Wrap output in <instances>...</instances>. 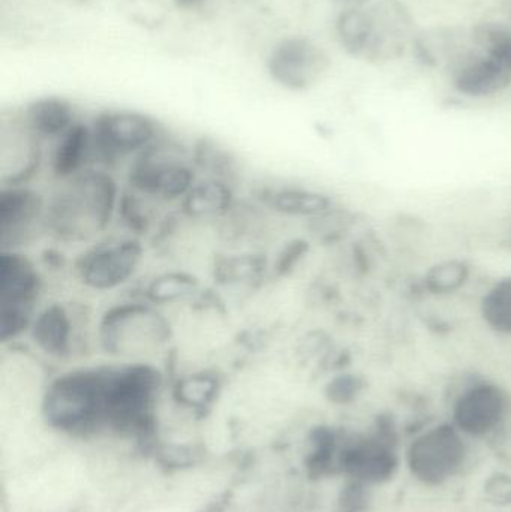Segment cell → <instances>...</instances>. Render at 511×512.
Listing matches in <instances>:
<instances>
[{"label": "cell", "instance_id": "24", "mask_svg": "<svg viewBox=\"0 0 511 512\" xmlns=\"http://www.w3.org/2000/svg\"><path fill=\"white\" fill-rule=\"evenodd\" d=\"M471 267L462 259H447L429 268L425 286L434 295H452L470 282Z\"/></svg>", "mask_w": 511, "mask_h": 512}, {"label": "cell", "instance_id": "22", "mask_svg": "<svg viewBox=\"0 0 511 512\" xmlns=\"http://www.w3.org/2000/svg\"><path fill=\"white\" fill-rule=\"evenodd\" d=\"M479 310L483 324L492 333L511 339V274L500 277L485 289Z\"/></svg>", "mask_w": 511, "mask_h": 512}, {"label": "cell", "instance_id": "26", "mask_svg": "<svg viewBox=\"0 0 511 512\" xmlns=\"http://www.w3.org/2000/svg\"><path fill=\"white\" fill-rule=\"evenodd\" d=\"M368 486L351 481L339 499V512H363L368 505Z\"/></svg>", "mask_w": 511, "mask_h": 512}, {"label": "cell", "instance_id": "11", "mask_svg": "<svg viewBox=\"0 0 511 512\" xmlns=\"http://www.w3.org/2000/svg\"><path fill=\"white\" fill-rule=\"evenodd\" d=\"M48 240L47 189L0 185V251L32 252Z\"/></svg>", "mask_w": 511, "mask_h": 512}, {"label": "cell", "instance_id": "12", "mask_svg": "<svg viewBox=\"0 0 511 512\" xmlns=\"http://www.w3.org/2000/svg\"><path fill=\"white\" fill-rule=\"evenodd\" d=\"M450 415V423L468 439L488 438L510 420L511 393L497 381L474 378L456 394Z\"/></svg>", "mask_w": 511, "mask_h": 512}, {"label": "cell", "instance_id": "17", "mask_svg": "<svg viewBox=\"0 0 511 512\" xmlns=\"http://www.w3.org/2000/svg\"><path fill=\"white\" fill-rule=\"evenodd\" d=\"M239 183L222 177L200 174L179 207V215L189 224L215 230L240 201Z\"/></svg>", "mask_w": 511, "mask_h": 512}, {"label": "cell", "instance_id": "3", "mask_svg": "<svg viewBox=\"0 0 511 512\" xmlns=\"http://www.w3.org/2000/svg\"><path fill=\"white\" fill-rule=\"evenodd\" d=\"M42 417L51 429L74 438L110 433V364H71L45 385Z\"/></svg>", "mask_w": 511, "mask_h": 512}, {"label": "cell", "instance_id": "5", "mask_svg": "<svg viewBox=\"0 0 511 512\" xmlns=\"http://www.w3.org/2000/svg\"><path fill=\"white\" fill-rule=\"evenodd\" d=\"M198 176L195 143L170 131L120 173L123 188L173 212H179Z\"/></svg>", "mask_w": 511, "mask_h": 512}, {"label": "cell", "instance_id": "1", "mask_svg": "<svg viewBox=\"0 0 511 512\" xmlns=\"http://www.w3.org/2000/svg\"><path fill=\"white\" fill-rule=\"evenodd\" d=\"M120 174L93 167L47 189L48 242L84 248L116 230Z\"/></svg>", "mask_w": 511, "mask_h": 512}, {"label": "cell", "instance_id": "18", "mask_svg": "<svg viewBox=\"0 0 511 512\" xmlns=\"http://www.w3.org/2000/svg\"><path fill=\"white\" fill-rule=\"evenodd\" d=\"M132 291L167 313L176 307H204L212 298L203 282L185 268L158 271L141 279Z\"/></svg>", "mask_w": 511, "mask_h": 512}, {"label": "cell", "instance_id": "8", "mask_svg": "<svg viewBox=\"0 0 511 512\" xmlns=\"http://www.w3.org/2000/svg\"><path fill=\"white\" fill-rule=\"evenodd\" d=\"M90 129L99 167L119 174L167 132L149 114L126 108L90 116Z\"/></svg>", "mask_w": 511, "mask_h": 512}, {"label": "cell", "instance_id": "15", "mask_svg": "<svg viewBox=\"0 0 511 512\" xmlns=\"http://www.w3.org/2000/svg\"><path fill=\"white\" fill-rule=\"evenodd\" d=\"M45 147L33 137L18 111L0 126V185L36 183L44 173Z\"/></svg>", "mask_w": 511, "mask_h": 512}, {"label": "cell", "instance_id": "10", "mask_svg": "<svg viewBox=\"0 0 511 512\" xmlns=\"http://www.w3.org/2000/svg\"><path fill=\"white\" fill-rule=\"evenodd\" d=\"M468 454L467 436L449 421L419 433L405 451V465L417 483L440 487L462 474Z\"/></svg>", "mask_w": 511, "mask_h": 512}, {"label": "cell", "instance_id": "2", "mask_svg": "<svg viewBox=\"0 0 511 512\" xmlns=\"http://www.w3.org/2000/svg\"><path fill=\"white\" fill-rule=\"evenodd\" d=\"M173 348L170 315L135 291L126 292L96 315L95 352L104 360L162 366Z\"/></svg>", "mask_w": 511, "mask_h": 512}, {"label": "cell", "instance_id": "13", "mask_svg": "<svg viewBox=\"0 0 511 512\" xmlns=\"http://www.w3.org/2000/svg\"><path fill=\"white\" fill-rule=\"evenodd\" d=\"M32 252L0 251V315L33 318L47 300V273Z\"/></svg>", "mask_w": 511, "mask_h": 512}, {"label": "cell", "instance_id": "23", "mask_svg": "<svg viewBox=\"0 0 511 512\" xmlns=\"http://www.w3.org/2000/svg\"><path fill=\"white\" fill-rule=\"evenodd\" d=\"M221 387L222 379L218 372L212 369H198L177 379L174 382L173 394L182 405L203 409L215 402Z\"/></svg>", "mask_w": 511, "mask_h": 512}, {"label": "cell", "instance_id": "9", "mask_svg": "<svg viewBox=\"0 0 511 512\" xmlns=\"http://www.w3.org/2000/svg\"><path fill=\"white\" fill-rule=\"evenodd\" d=\"M264 69L273 83L288 92H308L332 69L329 50L315 36L293 32L276 39L263 56Z\"/></svg>", "mask_w": 511, "mask_h": 512}, {"label": "cell", "instance_id": "25", "mask_svg": "<svg viewBox=\"0 0 511 512\" xmlns=\"http://www.w3.org/2000/svg\"><path fill=\"white\" fill-rule=\"evenodd\" d=\"M362 390V382L354 375H338L329 382L326 388V396L330 402L345 405L359 396Z\"/></svg>", "mask_w": 511, "mask_h": 512}, {"label": "cell", "instance_id": "6", "mask_svg": "<svg viewBox=\"0 0 511 512\" xmlns=\"http://www.w3.org/2000/svg\"><path fill=\"white\" fill-rule=\"evenodd\" d=\"M144 259L146 242L113 230L78 249L69 268L74 282L89 294H126L140 283Z\"/></svg>", "mask_w": 511, "mask_h": 512}, {"label": "cell", "instance_id": "20", "mask_svg": "<svg viewBox=\"0 0 511 512\" xmlns=\"http://www.w3.org/2000/svg\"><path fill=\"white\" fill-rule=\"evenodd\" d=\"M213 282L230 291H254L273 276L272 256L263 249L225 248L212 261Z\"/></svg>", "mask_w": 511, "mask_h": 512}, {"label": "cell", "instance_id": "14", "mask_svg": "<svg viewBox=\"0 0 511 512\" xmlns=\"http://www.w3.org/2000/svg\"><path fill=\"white\" fill-rule=\"evenodd\" d=\"M401 457L390 430L380 429L368 435L348 439L339 447L338 466L351 481L377 486L392 480Z\"/></svg>", "mask_w": 511, "mask_h": 512}, {"label": "cell", "instance_id": "16", "mask_svg": "<svg viewBox=\"0 0 511 512\" xmlns=\"http://www.w3.org/2000/svg\"><path fill=\"white\" fill-rule=\"evenodd\" d=\"M251 198L281 221L306 224L338 207L332 195L299 183H264L252 191Z\"/></svg>", "mask_w": 511, "mask_h": 512}, {"label": "cell", "instance_id": "27", "mask_svg": "<svg viewBox=\"0 0 511 512\" xmlns=\"http://www.w3.org/2000/svg\"><path fill=\"white\" fill-rule=\"evenodd\" d=\"M333 2L341 3L342 6L356 5V3L365 2V0H333Z\"/></svg>", "mask_w": 511, "mask_h": 512}, {"label": "cell", "instance_id": "4", "mask_svg": "<svg viewBox=\"0 0 511 512\" xmlns=\"http://www.w3.org/2000/svg\"><path fill=\"white\" fill-rule=\"evenodd\" d=\"M444 72L452 92L467 101H486L509 90L510 27L497 21L471 27Z\"/></svg>", "mask_w": 511, "mask_h": 512}, {"label": "cell", "instance_id": "7", "mask_svg": "<svg viewBox=\"0 0 511 512\" xmlns=\"http://www.w3.org/2000/svg\"><path fill=\"white\" fill-rule=\"evenodd\" d=\"M95 324L96 315L87 304L47 298L35 313L24 342L39 358L71 366L95 352Z\"/></svg>", "mask_w": 511, "mask_h": 512}, {"label": "cell", "instance_id": "19", "mask_svg": "<svg viewBox=\"0 0 511 512\" xmlns=\"http://www.w3.org/2000/svg\"><path fill=\"white\" fill-rule=\"evenodd\" d=\"M93 167H99V164L90 129V117H84L77 126L45 150L44 174L50 183L63 182Z\"/></svg>", "mask_w": 511, "mask_h": 512}, {"label": "cell", "instance_id": "21", "mask_svg": "<svg viewBox=\"0 0 511 512\" xmlns=\"http://www.w3.org/2000/svg\"><path fill=\"white\" fill-rule=\"evenodd\" d=\"M18 114L45 150L86 117L74 104L60 98L36 99L24 105Z\"/></svg>", "mask_w": 511, "mask_h": 512}]
</instances>
